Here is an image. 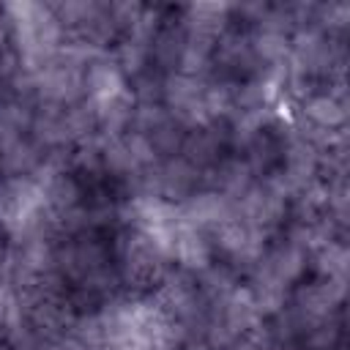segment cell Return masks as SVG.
<instances>
[{"mask_svg":"<svg viewBox=\"0 0 350 350\" xmlns=\"http://www.w3.org/2000/svg\"><path fill=\"white\" fill-rule=\"evenodd\" d=\"M298 118L323 131H342L347 126V101H339L328 90H317L306 101H301Z\"/></svg>","mask_w":350,"mask_h":350,"instance_id":"1","label":"cell"},{"mask_svg":"<svg viewBox=\"0 0 350 350\" xmlns=\"http://www.w3.org/2000/svg\"><path fill=\"white\" fill-rule=\"evenodd\" d=\"M347 262H350V254L342 238L328 241L309 254V271L317 279H347Z\"/></svg>","mask_w":350,"mask_h":350,"instance_id":"2","label":"cell"}]
</instances>
